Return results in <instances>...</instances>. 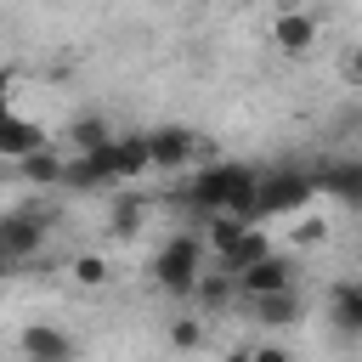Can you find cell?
Listing matches in <instances>:
<instances>
[{
	"label": "cell",
	"instance_id": "4",
	"mask_svg": "<svg viewBox=\"0 0 362 362\" xmlns=\"http://www.w3.org/2000/svg\"><path fill=\"white\" fill-rule=\"evenodd\" d=\"M272 45H277L283 57H305V51L317 45V17H311V11H294V6L277 11V17H272Z\"/></svg>",
	"mask_w": 362,
	"mask_h": 362
},
{
	"label": "cell",
	"instance_id": "17",
	"mask_svg": "<svg viewBox=\"0 0 362 362\" xmlns=\"http://www.w3.org/2000/svg\"><path fill=\"white\" fill-rule=\"evenodd\" d=\"M17 170H23L28 181H62V170H68V164H62V158H57L51 147H40V153H34V158H23Z\"/></svg>",
	"mask_w": 362,
	"mask_h": 362
},
{
	"label": "cell",
	"instance_id": "22",
	"mask_svg": "<svg viewBox=\"0 0 362 362\" xmlns=\"http://www.w3.org/2000/svg\"><path fill=\"white\" fill-rule=\"evenodd\" d=\"M255 362H294V351H283V345H260Z\"/></svg>",
	"mask_w": 362,
	"mask_h": 362
},
{
	"label": "cell",
	"instance_id": "10",
	"mask_svg": "<svg viewBox=\"0 0 362 362\" xmlns=\"http://www.w3.org/2000/svg\"><path fill=\"white\" fill-rule=\"evenodd\" d=\"M328 322L345 339H362V283H339L328 294Z\"/></svg>",
	"mask_w": 362,
	"mask_h": 362
},
{
	"label": "cell",
	"instance_id": "23",
	"mask_svg": "<svg viewBox=\"0 0 362 362\" xmlns=\"http://www.w3.org/2000/svg\"><path fill=\"white\" fill-rule=\"evenodd\" d=\"M345 74H351V85H362V45L345 57Z\"/></svg>",
	"mask_w": 362,
	"mask_h": 362
},
{
	"label": "cell",
	"instance_id": "5",
	"mask_svg": "<svg viewBox=\"0 0 362 362\" xmlns=\"http://www.w3.org/2000/svg\"><path fill=\"white\" fill-rule=\"evenodd\" d=\"M147 147H153V170H181L192 158L198 136L187 124H158V130H147Z\"/></svg>",
	"mask_w": 362,
	"mask_h": 362
},
{
	"label": "cell",
	"instance_id": "11",
	"mask_svg": "<svg viewBox=\"0 0 362 362\" xmlns=\"http://www.w3.org/2000/svg\"><path fill=\"white\" fill-rule=\"evenodd\" d=\"M311 181H317V192H334L345 204H362V158H351V164H317Z\"/></svg>",
	"mask_w": 362,
	"mask_h": 362
},
{
	"label": "cell",
	"instance_id": "8",
	"mask_svg": "<svg viewBox=\"0 0 362 362\" xmlns=\"http://www.w3.org/2000/svg\"><path fill=\"white\" fill-rule=\"evenodd\" d=\"M23 356L28 362H74V339L51 322H28L23 328Z\"/></svg>",
	"mask_w": 362,
	"mask_h": 362
},
{
	"label": "cell",
	"instance_id": "1",
	"mask_svg": "<svg viewBox=\"0 0 362 362\" xmlns=\"http://www.w3.org/2000/svg\"><path fill=\"white\" fill-rule=\"evenodd\" d=\"M153 283H158L164 294H198V283H204V238L175 232V238L153 255Z\"/></svg>",
	"mask_w": 362,
	"mask_h": 362
},
{
	"label": "cell",
	"instance_id": "3",
	"mask_svg": "<svg viewBox=\"0 0 362 362\" xmlns=\"http://www.w3.org/2000/svg\"><path fill=\"white\" fill-rule=\"evenodd\" d=\"M107 181H119V153L107 147V153H79V158H68V170H62V187H74V192H96V187H107Z\"/></svg>",
	"mask_w": 362,
	"mask_h": 362
},
{
	"label": "cell",
	"instance_id": "14",
	"mask_svg": "<svg viewBox=\"0 0 362 362\" xmlns=\"http://www.w3.org/2000/svg\"><path fill=\"white\" fill-rule=\"evenodd\" d=\"M141 226H147V204H141L136 192H119L113 209H107V232H113V238H136Z\"/></svg>",
	"mask_w": 362,
	"mask_h": 362
},
{
	"label": "cell",
	"instance_id": "19",
	"mask_svg": "<svg viewBox=\"0 0 362 362\" xmlns=\"http://www.w3.org/2000/svg\"><path fill=\"white\" fill-rule=\"evenodd\" d=\"M243 232H249V226H243V221H232V215L209 221V243H215V255H226V249H232V243H238Z\"/></svg>",
	"mask_w": 362,
	"mask_h": 362
},
{
	"label": "cell",
	"instance_id": "21",
	"mask_svg": "<svg viewBox=\"0 0 362 362\" xmlns=\"http://www.w3.org/2000/svg\"><path fill=\"white\" fill-rule=\"evenodd\" d=\"M198 339H204V328H198L192 317H181V322H170V345H175V351H192Z\"/></svg>",
	"mask_w": 362,
	"mask_h": 362
},
{
	"label": "cell",
	"instance_id": "18",
	"mask_svg": "<svg viewBox=\"0 0 362 362\" xmlns=\"http://www.w3.org/2000/svg\"><path fill=\"white\" fill-rule=\"evenodd\" d=\"M232 288H238V277H232V272H204L198 300H204V305H221V300H232Z\"/></svg>",
	"mask_w": 362,
	"mask_h": 362
},
{
	"label": "cell",
	"instance_id": "6",
	"mask_svg": "<svg viewBox=\"0 0 362 362\" xmlns=\"http://www.w3.org/2000/svg\"><path fill=\"white\" fill-rule=\"evenodd\" d=\"M238 288H243L249 300L288 294V288H294V260H288V255H272V260H260L255 272H243V277H238Z\"/></svg>",
	"mask_w": 362,
	"mask_h": 362
},
{
	"label": "cell",
	"instance_id": "9",
	"mask_svg": "<svg viewBox=\"0 0 362 362\" xmlns=\"http://www.w3.org/2000/svg\"><path fill=\"white\" fill-rule=\"evenodd\" d=\"M40 147H45V130H40L34 119H23V113H6V119H0V153H6V158L23 164V158H34Z\"/></svg>",
	"mask_w": 362,
	"mask_h": 362
},
{
	"label": "cell",
	"instance_id": "16",
	"mask_svg": "<svg viewBox=\"0 0 362 362\" xmlns=\"http://www.w3.org/2000/svg\"><path fill=\"white\" fill-rule=\"evenodd\" d=\"M255 317L266 328H288V322H300V294L294 288L288 294H266V300H255Z\"/></svg>",
	"mask_w": 362,
	"mask_h": 362
},
{
	"label": "cell",
	"instance_id": "7",
	"mask_svg": "<svg viewBox=\"0 0 362 362\" xmlns=\"http://www.w3.org/2000/svg\"><path fill=\"white\" fill-rule=\"evenodd\" d=\"M40 243H45V226H40L34 215L11 209V215L0 221V255H6V260H28Z\"/></svg>",
	"mask_w": 362,
	"mask_h": 362
},
{
	"label": "cell",
	"instance_id": "24",
	"mask_svg": "<svg viewBox=\"0 0 362 362\" xmlns=\"http://www.w3.org/2000/svg\"><path fill=\"white\" fill-rule=\"evenodd\" d=\"M226 362H255V351H232V356H226Z\"/></svg>",
	"mask_w": 362,
	"mask_h": 362
},
{
	"label": "cell",
	"instance_id": "20",
	"mask_svg": "<svg viewBox=\"0 0 362 362\" xmlns=\"http://www.w3.org/2000/svg\"><path fill=\"white\" fill-rule=\"evenodd\" d=\"M74 277H79L85 288H102V283H107V260H102V255H79V260H74Z\"/></svg>",
	"mask_w": 362,
	"mask_h": 362
},
{
	"label": "cell",
	"instance_id": "12",
	"mask_svg": "<svg viewBox=\"0 0 362 362\" xmlns=\"http://www.w3.org/2000/svg\"><path fill=\"white\" fill-rule=\"evenodd\" d=\"M260 260H272V238L260 232V226H249L226 255H221V272H232V277H243V272H255Z\"/></svg>",
	"mask_w": 362,
	"mask_h": 362
},
{
	"label": "cell",
	"instance_id": "15",
	"mask_svg": "<svg viewBox=\"0 0 362 362\" xmlns=\"http://www.w3.org/2000/svg\"><path fill=\"white\" fill-rule=\"evenodd\" d=\"M113 153H119V181H136L141 170H153V147H147V136H119Z\"/></svg>",
	"mask_w": 362,
	"mask_h": 362
},
{
	"label": "cell",
	"instance_id": "2",
	"mask_svg": "<svg viewBox=\"0 0 362 362\" xmlns=\"http://www.w3.org/2000/svg\"><path fill=\"white\" fill-rule=\"evenodd\" d=\"M311 192H317L311 170H272V175H260V221L266 215H294Z\"/></svg>",
	"mask_w": 362,
	"mask_h": 362
},
{
	"label": "cell",
	"instance_id": "13",
	"mask_svg": "<svg viewBox=\"0 0 362 362\" xmlns=\"http://www.w3.org/2000/svg\"><path fill=\"white\" fill-rule=\"evenodd\" d=\"M68 141H74L79 153H107L119 136L107 130V119H102V113H79V119L68 124Z\"/></svg>",
	"mask_w": 362,
	"mask_h": 362
}]
</instances>
